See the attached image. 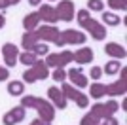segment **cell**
<instances>
[{
  "instance_id": "6da1fadb",
  "label": "cell",
  "mask_w": 127,
  "mask_h": 125,
  "mask_svg": "<svg viewBox=\"0 0 127 125\" xmlns=\"http://www.w3.org/2000/svg\"><path fill=\"white\" fill-rule=\"evenodd\" d=\"M21 106L38 110L40 120L46 121V123H51V121L55 120V106H53L49 100H44V99H40V97L27 95V97H23V99H21Z\"/></svg>"
},
{
  "instance_id": "7a4b0ae2",
  "label": "cell",
  "mask_w": 127,
  "mask_h": 125,
  "mask_svg": "<svg viewBox=\"0 0 127 125\" xmlns=\"http://www.w3.org/2000/svg\"><path fill=\"white\" fill-rule=\"evenodd\" d=\"M76 19H78V25L91 34L93 40L101 42V40L106 38V34H108V32H106V27L102 25V23L93 19V17L89 15V10H80L78 13H76Z\"/></svg>"
},
{
  "instance_id": "3957f363",
  "label": "cell",
  "mask_w": 127,
  "mask_h": 125,
  "mask_svg": "<svg viewBox=\"0 0 127 125\" xmlns=\"http://www.w3.org/2000/svg\"><path fill=\"white\" fill-rule=\"evenodd\" d=\"M48 76H49V66L44 61L38 59L32 66H29L25 72H23V82L34 83V82H38V80H46Z\"/></svg>"
},
{
  "instance_id": "277c9868",
  "label": "cell",
  "mask_w": 127,
  "mask_h": 125,
  "mask_svg": "<svg viewBox=\"0 0 127 125\" xmlns=\"http://www.w3.org/2000/svg\"><path fill=\"white\" fill-rule=\"evenodd\" d=\"M36 36L38 40H44V42H53L55 46L63 47L64 46V40H63V34L59 29H55L53 25H44V27H38L36 31Z\"/></svg>"
},
{
  "instance_id": "5b68a950",
  "label": "cell",
  "mask_w": 127,
  "mask_h": 125,
  "mask_svg": "<svg viewBox=\"0 0 127 125\" xmlns=\"http://www.w3.org/2000/svg\"><path fill=\"white\" fill-rule=\"evenodd\" d=\"M118 110H120V104L116 102V100H108V102H95L93 106H91L89 114L95 116L97 120H106V118H112V116L116 114Z\"/></svg>"
},
{
  "instance_id": "8992f818",
  "label": "cell",
  "mask_w": 127,
  "mask_h": 125,
  "mask_svg": "<svg viewBox=\"0 0 127 125\" xmlns=\"http://www.w3.org/2000/svg\"><path fill=\"white\" fill-rule=\"evenodd\" d=\"M44 62L51 68H64L68 62H74V53L68 51V49H63L59 53H48Z\"/></svg>"
},
{
  "instance_id": "52a82bcc",
  "label": "cell",
  "mask_w": 127,
  "mask_h": 125,
  "mask_svg": "<svg viewBox=\"0 0 127 125\" xmlns=\"http://www.w3.org/2000/svg\"><path fill=\"white\" fill-rule=\"evenodd\" d=\"M61 91H63V95L66 97V100H74L76 104H78L80 108H85L87 104H89V99H87V95L82 93L78 87H74L72 83H64L63 82V87H61Z\"/></svg>"
},
{
  "instance_id": "ba28073f",
  "label": "cell",
  "mask_w": 127,
  "mask_h": 125,
  "mask_svg": "<svg viewBox=\"0 0 127 125\" xmlns=\"http://www.w3.org/2000/svg\"><path fill=\"white\" fill-rule=\"evenodd\" d=\"M120 76H122L120 80H116V82L104 85V91H106L108 97H116V95H125L127 93V78H125V76H127V70L123 66L120 68Z\"/></svg>"
},
{
  "instance_id": "9c48e42d",
  "label": "cell",
  "mask_w": 127,
  "mask_h": 125,
  "mask_svg": "<svg viewBox=\"0 0 127 125\" xmlns=\"http://www.w3.org/2000/svg\"><path fill=\"white\" fill-rule=\"evenodd\" d=\"M2 57H4L6 66L13 68L17 64V59H19V47H17L15 44H11V42L4 44V46H2Z\"/></svg>"
},
{
  "instance_id": "30bf717a",
  "label": "cell",
  "mask_w": 127,
  "mask_h": 125,
  "mask_svg": "<svg viewBox=\"0 0 127 125\" xmlns=\"http://www.w3.org/2000/svg\"><path fill=\"white\" fill-rule=\"evenodd\" d=\"M25 114H27V108L19 104V106H15L13 110L6 112L4 118H2V123H4V125H15V123H21V121L25 120Z\"/></svg>"
},
{
  "instance_id": "8fae6325",
  "label": "cell",
  "mask_w": 127,
  "mask_h": 125,
  "mask_svg": "<svg viewBox=\"0 0 127 125\" xmlns=\"http://www.w3.org/2000/svg\"><path fill=\"white\" fill-rule=\"evenodd\" d=\"M57 17L61 21H72L74 19V2L72 0H61L59 6L55 8Z\"/></svg>"
},
{
  "instance_id": "7c38bea8",
  "label": "cell",
  "mask_w": 127,
  "mask_h": 125,
  "mask_svg": "<svg viewBox=\"0 0 127 125\" xmlns=\"http://www.w3.org/2000/svg\"><path fill=\"white\" fill-rule=\"evenodd\" d=\"M48 97H49V102H51L55 108H59V110L66 108V97L63 95V91H61L59 87L51 85V87L48 89Z\"/></svg>"
},
{
  "instance_id": "4fadbf2b",
  "label": "cell",
  "mask_w": 127,
  "mask_h": 125,
  "mask_svg": "<svg viewBox=\"0 0 127 125\" xmlns=\"http://www.w3.org/2000/svg\"><path fill=\"white\" fill-rule=\"evenodd\" d=\"M61 34H63V40H64V46L66 44H78V46H82V44H85V40H87V36H85L84 32L80 31H74V29H66V31H61Z\"/></svg>"
},
{
  "instance_id": "5bb4252c",
  "label": "cell",
  "mask_w": 127,
  "mask_h": 125,
  "mask_svg": "<svg viewBox=\"0 0 127 125\" xmlns=\"http://www.w3.org/2000/svg\"><path fill=\"white\" fill-rule=\"evenodd\" d=\"M66 78H70L74 87H87V83H89V80L85 78V74L82 72V68H70L66 72Z\"/></svg>"
},
{
  "instance_id": "9a60e30c",
  "label": "cell",
  "mask_w": 127,
  "mask_h": 125,
  "mask_svg": "<svg viewBox=\"0 0 127 125\" xmlns=\"http://www.w3.org/2000/svg\"><path fill=\"white\" fill-rule=\"evenodd\" d=\"M38 15H40V21L44 19L46 23H49V25H53V23H57V21H59L55 8H53V6H49V4H42V6H40Z\"/></svg>"
},
{
  "instance_id": "2e32d148",
  "label": "cell",
  "mask_w": 127,
  "mask_h": 125,
  "mask_svg": "<svg viewBox=\"0 0 127 125\" xmlns=\"http://www.w3.org/2000/svg\"><path fill=\"white\" fill-rule=\"evenodd\" d=\"M104 53L106 55H110L112 59H125V55H127V51H125V47L122 46V44H116V42H108L104 46Z\"/></svg>"
},
{
  "instance_id": "e0dca14e",
  "label": "cell",
  "mask_w": 127,
  "mask_h": 125,
  "mask_svg": "<svg viewBox=\"0 0 127 125\" xmlns=\"http://www.w3.org/2000/svg\"><path fill=\"white\" fill-rule=\"evenodd\" d=\"M74 61L78 64H87L93 61V49L91 47H80L74 51Z\"/></svg>"
},
{
  "instance_id": "ac0fdd59",
  "label": "cell",
  "mask_w": 127,
  "mask_h": 125,
  "mask_svg": "<svg viewBox=\"0 0 127 125\" xmlns=\"http://www.w3.org/2000/svg\"><path fill=\"white\" fill-rule=\"evenodd\" d=\"M38 23H40V15H38V11L27 13V15L23 17V27H25V31H36Z\"/></svg>"
},
{
  "instance_id": "d6986e66",
  "label": "cell",
  "mask_w": 127,
  "mask_h": 125,
  "mask_svg": "<svg viewBox=\"0 0 127 125\" xmlns=\"http://www.w3.org/2000/svg\"><path fill=\"white\" fill-rule=\"evenodd\" d=\"M36 42H40V40H38V36H36V32H34V31H27L25 34L21 36V46L25 47L27 51H29Z\"/></svg>"
},
{
  "instance_id": "ffe728a7",
  "label": "cell",
  "mask_w": 127,
  "mask_h": 125,
  "mask_svg": "<svg viewBox=\"0 0 127 125\" xmlns=\"http://www.w3.org/2000/svg\"><path fill=\"white\" fill-rule=\"evenodd\" d=\"M89 95L93 97V99H102V97L106 95V91H104V83H99V82L91 83V87H89Z\"/></svg>"
},
{
  "instance_id": "44dd1931",
  "label": "cell",
  "mask_w": 127,
  "mask_h": 125,
  "mask_svg": "<svg viewBox=\"0 0 127 125\" xmlns=\"http://www.w3.org/2000/svg\"><path fill=\"white\" fill-rule=\"evenodd\" d=\"M120 68H122V62L118 61V59H112V61H108L104 64V70H102V72L108 74V76H114V74L120 72Z\"/></svg>"
},
{
  "instance_id": "7402d4cb",
  "label": "cell",
  "mask_w": 127,
  "mask_h": 125,
  "mask_svg": "<svg viewBox=\"0 0 127 125\" xmlns=\"http://www.w3.org/2000/svg\"><path fill=\"white\" fill-rule=\"evenodd\" d=\"M17 61L23 62L25 66H32V64L38 61V55H34L32 51H25V53H19V59H17Z\"/></svg>"
},
{
  "instance_id": "603a6c76",
  "label": "cell",
  "mask_w": 127,
  "mask_h": 125,
  "mask_svg": "<svg viewBox=\"0 0 127 125\" xmlns=\"http://www.w3.org/2000/svg\"><path fill=\"white\" fill-rule=\"evenodd\" d=\"M23 91H25V83L23 82H10L8 83V93L11 97H19Z\"/></svg>"
},
{
  "instance_id": "cb8c5ba5",
  "label": "cell",
  "mask_w": 127,
  "mask_h": 125,
  "mask_svg": "<svg viewBox=\"0 0 127 125\" xmlns=\"http://www.w3.org/2000/svg\"><path fill=\"white\" fill-rule=\"evenodd\" d=\"M102 21H104V25L118 27L122 23V17H118L116 13H112V11H104V13H102Z\"/></svg>"
},
{
  "instance_id": "d4e9b609",
  "label": "cell",
  "mask_w": 127,
  "mask_h": 125,
  "mask_svg": "<svg viewBox=\"0 0 127 125\" xmlns=\"http://www.w3.org/2000/svg\"><path fill=\"white\" fill-rule=\"evenodd\" d=\"M29 51H32L34 55H48V53H49V47H48L46 42H36Z\"/></svg>"
},
{
  "instance_id": "484cf974",
  "label": "cell",
  "mask_w": 127,
  "mask_h": 125,
  "mask_svg": "<svg viewBox=\"0 0 127 125\" xmlns=\"http://www.w3.org/2000/svg\"><path fill=\"white\" fill-rule=\"evenodd\" d=\"M106 4L110 6L112 10H122V11L127 10V0H108Z\"/></svg>"
},
{
  "instance_id": "4316f807",
  "label": "cell",
  "mask_w": 127,
  "mask_h": 125,
  "mask_svg": "<svg viewBox=\"0 0 127 125\" xmlns=\"http://www.w3.org/2000/svg\"><path fill=\"white\" fill-rule=\"evenodd\" d=\"M87 8L91 11H102L104 10V2H101V0H87Z\"/></svg>"
},
{
  "instance_id": "83f0119b",
  "label": "cell",
  "mask_w": 127,
  "mask_h": 125,
  "mask_svg": "<svg viewBox=\"0 0 127 125\" xmlns=\"http://www.w3.org/2000/svg\"><path fill=\"white\" fill-rule=\"evenodd\" d=\"M99 123H101V120H97L95 116H91V114H85L82 118V121H80V125H99Z\"/></svg>"
},
{
  "instance_id": "f1b7e54d",
  "label": "cell",
  "mask_w": 127,
  "mask_h": 125,
  "mask_svg": "<svg viewBox=\"0 0 127 125\" xmlns=\"http://www.w3.org/2000/svg\"><path fill=\"white\" fill-rule=\"evenodd\" d=\"M51 78L55 80V82H64L66 80V72H64V68H55L51 74Z\"/></svg>"
},
{
  "instance_id": "f546056e",
  "label": "cell",
  "mask_w": 127,
  "mask_h": 125,
  "mask_svg": "<svg viewBox=\"0 0 127 125\" xmlns=\"http://www.w3.org/2000/svg\"><path fill=\"white\" fill-rule=\"evenodd\" d=\"M89 76H91L93 80H99V78L102 76V68H101V66H93V68H91V72H89Z\"/></svg>"
},
{
  "instance_id": "4dcf8cb0",
  "label": "cell",
  "mask_w": 127,
  "mask_h": 125,
  "mask_svg": "<svg viewBox=\"0 0 127 125\" xmlns=\"http://www.w3.org/2000/svg\"><path fill=\"white\" fill-rule=\"evenodd\" d=\"M8 78H10V70H8V66H0V82H6Z\"/></svg>"
},
{
  "instance_id": "1f68e13d",
  "label": "cell",
  "mask_w": 127,
  "mask_h": 125,
  "mask_svg": "<svg viewBox=\"0 0 127 125\" xmlns=\"http://www.w3.org/2000/svg\"><path fill=\"white\" fill-rule=\"evenodd\" d=\"M99 125H120V121L112 116V118H106V120H101V123Z\"/></svg>"
},
{
  "instance_id": "d6a6232c",
  "label": "cell",
  "mask_w": 127,
  "mask_h": 125,
  "mask_svg": "<svg viewBox=\"0 0 127 125\" xmlns=\"http://www.w3.org/2000/svg\"><path fill=\"white\" fill-rule=\"evenodd\" d=\"M21 0H2V10H6V8H10V6H15L19 4Z\"/></svg>"
},
{
  "instance_id": "836d02e7",
  "label": "cell",
  "mask_w": 127,
  "mask_h": 125,
  "mask_svg": "<svg viewBox=\"0 0 127 125\" xmlns=\"http://www.w3.org/2000/svg\"><path fill=\"white\" fill-rule=\"evenodd\" d=\"M29 125H51V123H46V121H42L40 118H36V120H32Z\"/></svg>"
},
{
  "instance_id": "e575fe53",
  "label": "cell",
  "mask_w": 127,
  "mask_h": 125,
  "mask_svg": "<svg viewBox=\"0 0 127 125\" xmlns=\"http://www.w3.org/2000/svg\"><path fill=\"white\" fill-rule=\"evenodd\" d=\"M4 25H6V15L0 11V29H4Z\"/></svg>"
},
{
  "instance_id": "d590c367",
  "label": "cell",
  "mask_w": 127,
  "mask_h": 125,
  "mask_svg": "<svg viewBox=\"0 0 127 125\" xmlns=\"http://www.w3.org/2000/svg\"><path fill=\"white\" fill-rule=\"evenodd\" d=\"M40 2H44V0H29V4H32V6H38Z\"/></svg>"
},
{
  "instance_id": "8d00e7d4",
  "label": "cell",
  "mask_w": 127,
  "mask_h": 125,
  "mask_svg": "<svg viewBox=\"0 0 127 125\" xmlns=\"http://www.w3.org/2000/svg\"><path fill=\"white\" fill-rule=\"evenodd\" d=\"M0 10H2V0H0Z\"/></svg>"
},
{
  "instance_id": "74e56055",
  "label": "cell",
  "mask_w": 127,
  "mask_h": 125,
  "mask_svg": "<svg viewBox=\"0 0 127 125\" xmlns=\"http://www.w3.org/2000/svg\"><path fill=\"white\" fill-rule=\"evenodd\" d=\"M49 2H53V0H49Z\"/></svg>"
}]
</instances>
